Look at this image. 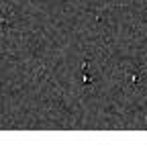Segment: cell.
Instances as JSON below:
<instances>
[{"instance_id":"obj_1","label":"cell","mask_w":147,"mask_h":151,"mask_svg":"<svg viewBox=\"0 0 147 151\" xmlns=\"http://www.w3.org/2000/svg\"><path fill=\"white\" fill-rule=\"evenodd\" d=\"M139 80H141V76H139V74H133V76H131V82H133V84H137Z\"/></svg>"}]
</instances>
